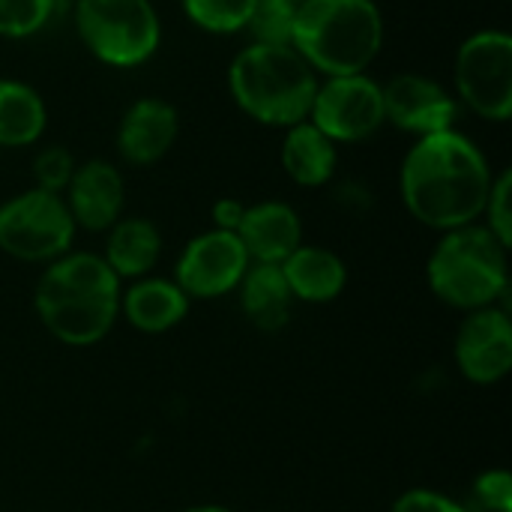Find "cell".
<instances>
[{"label": "cell", "instance_id": "cell-31", "mask_svg": "<svg viewBox=\"0 0 512 512\" xmlns=\"http://www.w3.org/2000/svg\"><path fill=\"white\" fill-rule=\"evenodd\" d=\"M183 512H234V510L219 507V504H201V507H189V510H183Z\"/></svg>", "mask_w": 512, "mask_h": 512}, {"label": "cell", "instance_id": "cell-2", "mask_svg": "<svg viewBox=\"0 0 512 512\" xmlns=\"http://www.w3.org/2000/svg\"><path fill=\"white\" fill-rule=\"evenodd\" d=\"M120 279L93 252L54 258L36 282V312L45 330L63 345L99 342L120 315Z\"/></svg>", "mask_w": 512, "mask_h": 512}, {"label": "cell", "instance_id": "cell-20", "mask_svg": "<svg viewBox=\"0 0 512 512\" xmlns=\"http://www.w3.org/2000/svg\"><path fill=\"white\" fill-rule=\"evenodd\" d=\"M48 129L42 93L18 78H0V150L33 147Z\"/></svg>", "mask_w": 512, "mask_h": 512}, {"label": "cell", "instance_id": "cell-19", "mask_svg": "<svg viewBox=\"0 0 512 512\" xmlns=\"http://www.w3.org/2000/svg\"><path fill=\"white\" fill-rule=\"evenodd\" d=\"M162 255V234L150 219L141 216H120L108 228L105 240V264L114 270V276L123 282H135L141 276H150Z\"/></svg>", "mask_w": 512, "mask_h": 512}, {"label": "cell", "instance_id": "cell-7", "mask_svg": "<svg viewBox=\"0 0 512 512\" xmlns=\"http://www.w3.org/2000/svg\"><path fill=\"white\" fill-rule=\"evenodd\" d=\"M453 96L489 123L512 117V36L507 30H477L462 39L453 57Z\"/></svg>", "mask_w": 512, "mask_h": 512}, {"label": "cell", "instance_id": "cell-6", "mask_svg": "<svg viewBox=\"0 0 512 512\" xmlns=\"http://www.w3.org/2000/svg\"><path fill=\"white\" fill-rule=\"evenodd\" d=\"M75 33L105 66H144L162 45V18L153 0H75Z\"/></svg>", "mask_w": 512, "mask_h": 512}, {"label": "cell", "instance_id": "cell-1", "mask_svg": "<svg viewBox=\"0 0 512 512\" xmlns=\"http://www.w3.org/2000/svg\"><path fill=\"white\" fill-rule=\"evenodd\" d=\"M492 180L495 171L486 153L459 129L417 138L399 171L405 210L441 234L483 219Z\"/></svg>", "mask_w": 512, "mask_h": 512}, {"label": "cell", "instance_id": "cell-27", "mask_svg": "<svg viewBox=\"0 0 512 512\" xmlns=\"http://www.w3.org/2000/svg\"><path fill=\"white\" fill-rule=\"evenodd\" d=\"M474 498L486 512H512V480L507 471H486L474 483Z\"/></svg>", "mask_w": 512, "mask_h": 512}, {"label": "cell", "instance_id": "cell-21", "mask_svg": "<svg viewBox=\"0 0 512 512\" xmlns=\"http://www.w3.org/2000/svg\"><path fill=\"white\" fill-rule=\"evenodd\" d=\"M240 306L258 330H282L291 315V288L279 264H249L240 279Z\"/></svg>", "mask_w": 512, "mask_h": 512}, {"label": "cell", "instance_id": "cell-10", "mask_svg": "<svg viewBox=\"0 0 512 512\" xmlns=\"http://www.w3.org/2000/svg\"><path fill=\"white\" fill-rule=\"evenodd\" d=\"M249 255L234 231L210 228L186 243V249L177 258V285L183 294L213 300L222 294H231L243 273L249 270Z\"/></svg>", "mask_w": 512, "mask_h": 512}, {"label": "cell", "instance_id": "cell-8", "mask_svg": "<svg viewBox=\"0 0 512 512\" xmlns=\"http://www.w3.org/2000/svg\"><path fill=\"white\" fill-rule=\"evenodd\" d=\"M75 222L63 195L27 189L0 204V252L27 264H51L75 240Z\"/></svg>", "mask_w": 512, "mask_h": 512}, {"label": "cell", "instance_id": "cell-3", "mask_svg": "<svg viewBox=\"0 0 512 512\" xmlns=\"http://www.w3.org/2000/svg\"><path fill=\"white\" fill-rule=\"evenodd\" d=\"M291 45L318 78L360 75L384 48V15L375 0H306Z\"/></svg>", "mask_w": 512, "mask_h": 512}, {"label": "cell", "instance_id": "cell-23", "mask_svg": "<svg viewBox=\"0 0 512 512\" xmlns=\"http://www.w3.org/2000/svg\"><path fill=\"white\" fill-rule=\"evenodd\" d=\"M60 9V0H0V36L30 39L42 33Z\"/></svg>", "mask_w": 512, "mask_h": 512}, {"label": "cell", "instance_id": "cell-26", "mask_svg": "<svg viewBox=\"0 0 512 512\" xmlns=\"http://www.w3.org/2000/svg\"><path fill=\"white\" fill-rule=\"evenodd\" d=\"M512 174L510 171H501L495 174L492 180V189H489V201H486V210H483V219H486V228L510 249L512 246Z\"/></svg>", "mask_w": 512, "mask_h": 512}, {"label": "cell", "instance_id": "cell-11", "mask_svg": "<svg viewBox=\"0 0 512 512\" xmlns=\"http://www.w3.org/2000/svg\"><path fill=\"white\" fill-rule=\"evenodd\" d=\"M381 93H384L387 123L399 126L402 132H408L414 138L456 129L462 105L453 96V90L444 87L432 75L399 72L387 84H381Z\"/></svg>", "mask_w": 512, "mask_h": 512}, {"label": "cell", "instance_id": "cell-25", "mask_svg": "<svg viewBox=\"0 0 512 512\" xmlns=\"http://www.w3.org/2000/svg\"><path fill=\"white\" fill-rule=\"evenodd\" d=\"M294 15H297V12H291V9H285V6L258 0L255 15H252V21H249L246 30L252 33V42H264V45H291Z\"/></svg>", "mask_w": 512, "mask_h": 512}, {"label": "cell", "instance_id": "cell-30", "mask_svg": "<svg viewBox=\"0 0 512 512\" xmlns=\"http://www.w3.org/2000/svg\"><path fill=\"white\" fill-rule=\"evenodd\" d=\"M339 198H342V204H348V207H354V204L360 201V207H363V210L372 204V195L366 192V186H357V183H345V186H339Z\"/></svg>", "mask_w": 512, "mask_h": 512}, {"label": "cell", "instance_id": "cell-13", "mask_svg": "<svg viewBox=\"0 0 512 512\" xmlns=\"http://www.w3.org/2000/svg\"><path fill=\"white\" fill-rule=\"evenodd\" d=\"M75 228L108 231L126 207V180L108 159H87L75 165V174L63 192Z\"/></svg>", "mask_w": 512, "mask_h": 512}, {"label": "cell", "instance_id": "cell-9", "mask_svg": "<svg viewBox=\"0 0 512 512\" xmlns=\"http://www.w3.org/2000/svg\"><path fill=\"white\" fill-rule=\"evenodd\" d=\"M309 123L318 126L333 144L369 141L387 123L381 84L366 72L321 78L309 108Z\"/></svg>", "mask_w": 512, "mask_h": 512}, {"label": "cell", "instance_id": "cell-24", "mask_svg": "<svg viewBox=\"0 0 512 512\" xmlns=\"http://www.w3.org/2000/svg\"><path fill=\"white\" fill-rule=\"evenodd\" d=\"M75 159L72 153L63 147V144H51V147H42L33 159V183L36 189H45V192H54V195H63L72 174H75Z\"/></svg>", "mask_w": 512, "mask_h": 512}, {"label": "cell", "instance_id": "cell-22", "mask_svg": "<svg viewBox=\"0 0 512 512\" xmlns=\"http://www.w3.org/2000/svg\"><path fill=\"white\" fill-rule=\"evenodd\" d=\"M183 15L204 33L231 36L249 27L258 0H180Z\"/></svg>", "mask_w": 512, "mask_h": 512}, {"label": "cell", "instance_id": "cell-18", "mask_svg": "<svg viewBox=\"0 0 512 512\" xmlns=\"http://www.w3.org/2000/svg\"><path fill=\"white\" fill-rule=\"evenodd\" d=\"M279 159H282L285 174L297 186L318 189V186H327L336 177L339 144H333L318 126H312L309 120H303V123L285 129Z\"/></svg>", "mask_w": 512, "mask_h": 512}, {"label": "cell", "instance_id": "cell-28", "mask_svg": "<svg viewBox=\"0 0 512 512\" xmlns=\"http://www.w3.org/2000/svg\"><path fill=\"white\" fill-rule=\"evenodd\" d=\"M390 512H468L456 498L441 495L435 489H408L396 498Z\"/></svg>", "mask_w": 512, "mask_h": 512}, {"label": "cell", "instance_id": "cell-5", "mask_svg": "<svg viewBox=\"0 0 512 512\" xmlns=\"http://www.w3.org/2000/svg\"><path fill=\"white\" fill-rule=\"evenodd\" d=\"M510 249L480 222L444 231L435 243L426 276L432 294L462 312L498 306L510 288Z\"/></svg>", "mask_w": 512, "mask_h": 512}, {"label": "cell", "instance_id": "cell-16", "mask_svg": "<svg viewBox=\"0 0 512 512\" xmlns=\"http://www.w3.org/2000/svg\"><path fill=\"white\" fill-rule=\"evenodd\" d=\"M120 312L141 333H165L189 312V297L174 279L141 276L120 291Z\"/></svg>", "mask_w": 512, "mask_h": 512}, {"label": "cell", "instance_id": "cell-17", "mask_svg": "<svg viewBox=\"0 0 512 512\" xmlns=\"http://www.w3.org/2000/svg\"><path fill=\"white\" fill-rule=\"evenodd\" d=\"M279 267L291 297L303 303H330L348 282L345 261L324 246H297Z\"/></svg>", "mask_w": 512, "mask_h": 512}, {"label": "cell", "instance_id": "cell-12", "mask_svg": "<svg viewBox=\"0 0 512 512\" xmlns=\"http://www.w3.org/2000/svg\"><path fill=\"white\" fill-rule=\"evenodd\" d=\"M456 366L474 384H498L512 369V321L507 309L486 306L468 315L456 333Z\"/></svg>", "mask_w": 512, "mask_h": 512}, {"label": "cell", "instance_id": "cell-15", "mask_svg": "<svg viewBox=\"0 0 512 512\" xmlns=\"http://www.w3.org/2000/svg\"><path fill=\"white\" fill-rule=\"evenodd\" d=\"M234 234L252 264H282L297 246H303L300 213L285 201L249 204Z\"/></svg>", "mask_w": 512, "mask_h": 512}, {"label": "cell", "instance_id": "cell-32", "mask_svg": "<svg viewBox=\"0 0 512 512\" xmlns=\"http://www.w3.org/2000/svg\"><path fill=\"white\" fill-rule=\"evenodd\" d=\"M267 3H276V6H285V9H291V12H297L306 0H267Z\"/></svg>", "mask_w": 512, "mask_h": 512}, {"label": "cell", "instance_id": "cell-29", "mask_svg": "<svg viewBox=\"0 0 512 512\" xmlns=\"http://www.w3.org/2000/svg\"><path fill=\"white\" fill-rule=\"evenodd\" d=\"M243 213H246V204L243 201L222 198V201L213 204V228H219V231H237Z\"/></svg>", "mask_w": 512, "mask_h": 512}, {"label": "cell", "instance_id": "cell-14", "mask_svg": "<svg viewBox=\"0 0 512 512\" xmlns=\"http://www.w3.org/2000/svg\"><path fill=\"white\" fill-rule=\"evenodd\" d=\"M180 135V114L168 99L141 96L117 123V153L135 168L159 162Z\"/></svg>", "mask_w": 512, "mask_h": 512}, {"label": "cell", "instance_id": "cell-4", "mask_svg": "<svg viewBox=\"0 0 512 512\" xmlns=\"http://www.w3.org/2000/svg\"><path fill=\"white\" fill-rule=\"evenodd\" d=\"M318 81V72L294 51V45L252 42L240 48L228 66V90L237 108L255 123L273 129L309 120Z\"/></svg>", "mask_w": 512, "mask_h": 512}]
</instances>
